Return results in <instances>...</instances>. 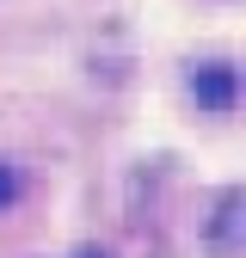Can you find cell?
Returning a JSON list of instances; mask_svg holds the SVG:
<instances>
[{
    "instance_id": "6da1fadb",
    "label": "cell",
    "mask_w": 246,
    "mask_h": 258,
    "mask_svg": "<svg viewBox=\"0 0 246 258\" xmlns=\"http://www.w3.org/2000/svg\"><path fill=\"white\" fill-rule=\"evenodd\" d=\"M191 99L203 105V111H234L240 105V74H234V61H203V68L191 74Z\"/></svg>"
},
{
    "instance_id": "7a4b0ae2",
    "label": "cell",
    "mask_w": 246,
    "mask_h": 258,
    "mask_svg": "<svg viewBox=\"0 0 246 258\" xmlns=\"http://www.w3.org/2000/svg\"><path fill=\"white\" fill-rule=\"evenodd\" d=\"M209 240H215V252H234V246H240V190H228V197H222Z\"/></svg>"
},
{
    "instance_id": "3957f363",
    "label": "cell",
    "mask_w": 246,
    "mask_h": 258,
    "mask_svg": "<svg viewBox=\"0 0 246 258\" xmlns=\"http://www.w3.org/2000/svg\"><path fill=\"white\" fill-rule=\"evenodd\" d=\"M19 197V166H7V160H0V209H7Z\"/></svg>"
},
{
    "instance_id": "277c9868",
    "label": "cell",
    "mask_w": 246,
    "mask_h": 258,
    "mask_svg": "<svg viewBox=\"0 0 246 258\" xmlns=\"http://www.w3.org/2000/svg\"><path fill=\"white\" fill-rule=\"evenodd\" d=\"M80 258H105V252H80Z\"/></svg>"
}]
</instances>
